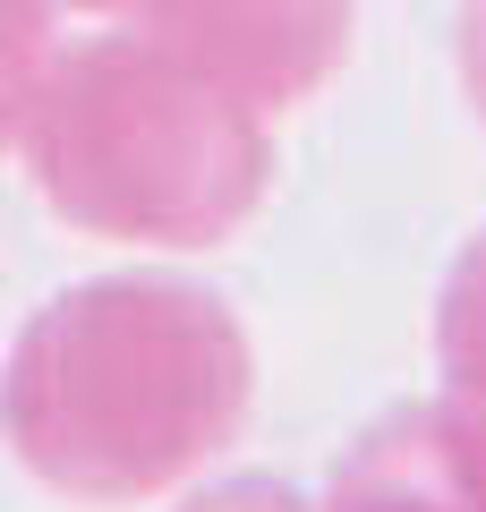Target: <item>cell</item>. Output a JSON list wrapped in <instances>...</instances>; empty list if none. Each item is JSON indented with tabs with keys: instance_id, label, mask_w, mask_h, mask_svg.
I'll use <instances>...</instances> for the list:
<instances>
[{
	"instance_id": "6da1fadb",
	"label": "cell",
	"mask_w": 486,
	"mask_h": 512,
	"mask_svg": "<svg viewBox=\"0 0 486 512\" xmlns=\"http://www.w3.org/2000/svg\"><path fill=\"white\" fill-rule=\"evenodd\" d=\"M256 350L231 299L171 274L69 282L0 359V444L35 487L86 512L180 495L239 444Z\"/></svg>"
},
{
	"instance_id": "7a4b0ae2",
	"label": "cell",
	"mask_w": 486,
	"mask_h": 512,
	"mask_svg": "<svg viewBox=\"0 0 486 512\" xmlns=\"http://www.w3.org/2000/svg\"><path fill=\"white\" fill-rule=\"evenodd\" d=\"M18 154L69 231L120 248H222L273 197V111L128 26L52 43Z\"/></svg>"
},
{
	"instance_id": "3957f363",
	"label": "cell",
	"mask_w": 486,
	"mask_h": 512,
	"mask_svg": "<svg viewBox=\"0 0 486 512\" xmlns=\"http://www.w3.org/2000/svg\"><path fill=\"white\" fill-rule=\"evenodd\" d=\"M69 18L128 26L239 86L256 111L316 103L350 52V0H52Z\"/></svg>"
},
{
	"instance_id": "277c9868",
	"label": "cell",
	"mask_w": 486,
	"mask_h": 512,
	"mask_svg": "<svg viewBox=\"0 0 486 512\" xmlns=\"http://www.w3.org/2000/svg\"><path fill=\"white\" fill-rule=\"evenodd\" d=\"M316 512H486V453L435 402H393L350 436Z\"/></svg>"
},
{
	"instance_id": "5b68a950",
	"label": "cell",
	"mask_w": 486,
	"mask_h": 512,
	"mask_svg": "<svg viewBox=\"0 0 486 512\" xmlns=\"http://www.w3.org/2000/svg\"><path fill=\"white\" fill-rule=\"evenodd\" d=\"M435 376H444V410L461 436L486 453V231L461 239L435 291Z\"/></svg>"
},
{
	"instance_id": "8992f818",
	"label": "cell",
	"mask_w": 486,
	"mask_h": 512,
	"mask_svg": "<svg viewBox=\"0 0 486 512\" xmlns=\"http://www.w3.org/2000/svg\"><path fill=\"white\" fill-rule=\"evenodd\" d=\"M52 60V0H0V154H18V120Z\"/></svg>"
},
{
	"instance_id": "52a82bcc",
	"label": "cell",
	"mask_w": 486,
	"mask_h": 512,
	"mask_svg": "<svg viewBox=\"0 0 486 512\" xmlns=\"http://www.w3.org/2000/svg\"><path fill=\"white\" fill-rule=\"evenodd\" d=\"M180 512H316V495H299L290 478H222V487H197Z\"/></svg>"
},
{
	"instance_id": "ba28073f",
	"label": "cell",
	"mask_w": 486,
	"mask_h": 512,
	"mask_svg": "<svg viewBox=\"0 0 486 512\" xmlns=\"http://www.w3.org/2000/svg\"><path fill=\"white\" fill-rule=\"evenodd\" d=\"M452 69H461V94L486 128V0H461L452 9Z\"/></svg>"
}]
</instances>
